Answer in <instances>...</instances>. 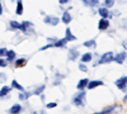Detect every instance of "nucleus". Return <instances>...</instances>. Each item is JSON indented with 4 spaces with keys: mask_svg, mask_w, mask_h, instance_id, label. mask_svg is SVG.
Listing matches in <instances>:
<instances>
[{
    "mask_svg": "<svg viewBox=\"0 0 127 114\" xmlns=\"http://www.w3.org/2000/svg\"><path fill=\"white\" fill-rule=\"evenodd\" d=\"M84 103H85V92L84 90H79V92L72 96V104L76 107H84Z\"/></svg>",
    "mask_w": 127,
    "mask_h": 114,
    "instance_id": "1",
    "label": "nucleus"
},
{
    "mask_svg": "<svg viewBox=\"0 0 127 114\" xmlns=\"http://www.w3.org/2000/svg\"><path fill=\"white\" fill-rule=\"evenodd\" d=\"M114 60V55L112 51H109V52H105L102 55L100 60H99V64H109V62H112Z\"/></svg>",
    "mask_w": 127,
    "mask_h": 114,
    "instance_id": "2",
    "label": "nucleus"
},
{
    "mask_svg": "<svg viewBox=\"0 0 127 114\" xmlns=\"http://www.w3.org/2000/svg\"><path fill=\"white\" fill-rule=\"evenodd\" d=\"M114 85L117 86L120 90H125L126 88H127V76H122V77H120V79H117L114 81Z\"/></svg>",
    "mask_w": 127,
    "mask_h": 114,
    "instance_id": "3",
    "label": "nucleus"
},
{
    "mask_svg": "<svg viewBox=\"0 0 127 114\" xmlns=\"http://www.w3.org/2000/svg\"><path fill=\"white\" fill-rule=\"evenodd\" d=\"M59 22H60V19H59L57 17H51V15H48V17H46V18H45V23H46V24L57 25V24H59Z\"/></svg>",
    "mask_w": 127,
    "mask_h": 114,
    "instance_id": "4",
    "label": "nucleus"
},
{
    "mask_svg": "<svg viewBox=\"0 0 127 114\" xmlns=\"http://www.w3.org/2000/svg\"><path fill=\"white\" fill-rule=\"evenodd\" d=\"M103 85H104L103 81H100V80H94V81H89V82H88L87 88L92 90V89H95V88H98V86H103Z\"/></svg>",
    "mask_w": 127,
    "mask_h": 114,
    "instance_id": "5",
    "label": "nucleus"
},
{
    "mask_svg": "<svg viewBox=\"0 0 127 114\" xmlns=\"http://www.w3.org/2000/svg\"><path fill=\"white\" fill-rule=\"evenodd\" d=\"M127 58V53L125 52V51H122V52H120L117 56H114V60L113 61H116L117 64H122V62H125V60Z\"/></svg>",
    "mask_w": 127,
    "mask_h": 114,
    "instance_id": "6",
    "label": "nucleus"
},
{
    "mask_svg": "<svg viewBox=\"0 0 127 114\" xmlns=\"http://www.w3.org/2000/svg\"><path fill=\"white\" fill-rule=\"evenodd\" d=\"M108 27H109L108 19H107V18H102V19L99 20V23H98V28H99L100 30H105Z\"/></svg>",
    "mask_w": 127,
    "mask_h": 114,
    "instance_id": "7",
    "label": "nucleus"
},
{
    "mask_svg": "<svg viewBox=\"0 0 127 114\" xmlns=\"http://www.w3.org/2000/svg\"><path fill=\"white\" fill-rule=\"evenodd\" d=\"M31 27H32V23L28 22V20H24L23 23H20V30L24 32V33H28L29 32V28Z\"/></svg>",
    "mask_w": 127,
    "mask_h": 114,
    "instance_id": "8",
    "label": "nucleus"
},
{
    "mask_svg": "<svg viewBox=\"0 0 127 114\" xmlns=\"http://www.w3.org/2000/svg\"><path fill=\"white\" fill-rule=\"evenodd\" d=\"M61 22L65 23V24H69L71 22V14L69 12H64L62 14V18H61Z\"/></svg>",
    "mask_w": 127,
    "mask_h": 114,
    "instance_id": "9",
    "label": "nucleus"
},
{
    "mask_svg": "<svg viewBox=\"0 0 127 114\" xmlns=\"http://www.w3.org/2000/svg\"><path fill=\"white\" fill-rule=\"evenodd\" d=\"M98 13H99V15H100L102 18H109V17H111V13H109V10H108L107 8H100V9L98 10Z\"/></svg>",
    "mask_w": 127,
    "mask_h": 114,
    "instance_id": "10",
    "label": "nucleus"
},
{
    "mask_svg": "<svg viewBox=\"0 0 127 114\" xmlns=\"http://www.w3.org/2000/svg\"><path fill=\"white\" fill-rule=\"evenodd\" d=\"M65 38L67 39V42H71V41H75V39H76V37L71 33V29H70V28H67V29L65 30Z\"/></svg>",
    "mask_w": 127,
    "mask_h": 114,
    "instance_id": "11",
    "label": "nucleus"
},
{
    "mask_svg": "<svg viewBox=\"0 0 127 114\" xmlns=\"http://www.w3.org/2000/svg\"><path fill=\"white\" fill-rule=\"evenodd\" d=\"M92 58H93L92 52H87V53H84V55L81 56L80 62H84V64H87V62H90V61H92Z\"/></svg>",
    "mask_w": 127,
    "mask_h": 114,
    "instance_id": "12",
    "label": "nucleus"
},
{
    "mask_svg": "<svg viewBox=\"0 0 127 114\" xmlns=\"http://www.w3.org/2000/svg\"><path fill=\"white\" fill-rule=\"evenodd\" d=\"M88 82H89V80L88 79H81L80 81H79V84H78V90H84L87 88V85H88Z\"/></svg>",
    "mask_w": 127,
    "mask_h": 114,
    "instance_id": "13",
    "label": "nucleus"
},
{
    "mask_svg": "<svg viewBox=\"0 0 127 114\" xmlns=\"http://www.w3.org/2000/svg\"><path fill=\"white\" fill-rule=\"evenodd\" d=\"M78 56H79V52H78L76 49H70L69 51V58L71 61H75L78 58Z\"/></svg>",
    "mask_w": 127,
    "mask_h": 114,
    "instance_id": "14",
    "label": "nucleus"
},
{
    "mask_svg": "<svg viewBox=\"0 0 127 114\" xmlns=\"http://www.w3.org/2000/svg\"><path fill=\"white\" fill-rule=\"evenodd\" d=\"M20 110H22V107H20V104H15V105H13L12 108L9 109V113L17 114V113H20Z\"/></svg>",
    "mask_w": 127,
    "mask_h": 114,
    "instance_id": "15",
    "label": "nucleus"
},
{
    "mask_svg": "<svg viewBox=\"0 0 127 114\" xmlns=\"http://www.w3.org/2000/svg\"><path fill=\"white\" fill-rule=\"evenodd\" d=\"M15 13L18 15H22L23 14V4H22V0H18L17 3V9H15Z\"/></svg>",
    "mask_w": 127,
    "mask_h": 114,
    "instance_id": "16",
    "label": "nucleus"
},
{
    "mask_svg": "<svg viewBox=\"0 0 127 114\" xmlns=\"http://www.w3.org/2000/svg\"><path fill=\"white\" fill-rule=\"evenodd\" d=\"M66 43H67V39H66V38H62V39H57L56 43H55L54 46H55V47H61V48H62V47L66 46Z\"/></svg>",
    "mask_w": 127,
    "mask_h": 114,
    "instance_id": "17",
    "label": "nucleus"
},
{
    "mask_svg": "<svg viewBox=\"0 0 127 114\" xmlns=\"http://www.w3.org/2000/svg\"><path fill=\"white\" fill-rule=\"evenodd\" d=\"M83 3L84 4H85L87 6H97L98 4H99V1H98V0H83Z\"/></svg>",
    "mask_w": 127,
    "mask_h": 114,
    "instance_id": "18",
    "label": "nucleus"
},
{
    "mask_svg": "<svg viewBox=\"0 0 127 114\" xmlns=\"http://www.w3.org/2000/svg\"><path fill=\"white\" fill-rule=\"evenodd\" d=\"M6 60H8V62H13L15 60V52L14 51H8L6 52Z\"/></svg>",
    "mask_w": 127,
    "mask_h": 114,
    "instance_id": "19",
    "label": "nucleus"
},
{
    "mask_svg": "<svg viewBox=\"0 0 127 114\" xmlns=\"http://www.w3.org/2000/svg\"><path fill=\"white\" fill-rule=\"evenodd\" d=\"M84 46L88 47V48H95L97 47V43H95L94 39H89V41H87V42H84Z\"/></svg>",
    "mask_w": 127,
    "mask_h": 114,
    "instance_id": "20",
    "label": "nucleus"
},
{
    "mask_svg": "<svg viewBox=\"0 0 127 114\" xmlns=\"http://www.w3.org/2000/svg\"><path fill=\"white\" fill-rule=\"evenodd\" d=\"M9 27L12 29H20V23H18L17 20H10Z\"/></svg>",
    "mask_w": 127,
    "mask_h": 114,
    "instance_id": "21",
    "label": "nucleus"
},
{
    "mask_svg": "<svg viewBox=\"0 0 127 114\" xmlns=\"http://www.w3.org/2000/svg\"><path fill=\"white\" fill-rule=\"evenodd\" d=\"M12 88H14V89L19 90V91H23V90H24V89H23V86L20 85V84H18V82H17L15 80H13V81H12Z\"/></svg>",
    "mask_w": 127,
    "mask_h": 114,
    "instance_id": "22",
    "label": "nucleus"
},
{
    "mask_svg": "<svg viewBox=\"0 0 127 114\" xmlns=\"http://www.w3.org/2000/svg\"><path fill=\"white\" fill-rule=\"evenodd\" d=\"M114 109H116V105H109V107H107V108H104V109L102 110V113H103V114H108V113H112Z\"/></svg>",
    "mask_w": 127,
    "mask_h": 114,
    "instance_id": "23",
    "label": "nucleus"
},
{
    "mask_svg": "<svg viewBox=\"0 0 127 114\" xmlns=\"http://www.w3.org/2000/svg\"><path fill=\"white\" fill-rule=\"evenodd\" d=\"M26 62H27V60H26V58H18V60L15 61V66H17V67L24 66V65H26Z\"/></svg>",
    "mask_w": 127,
    "mask_h": 114,
    "instance_id": "24",
    "label": "nucleus"
},
{
    "mask_svg": "<svg viewBox=\"0 0 127 114\" xmlns=\"http://www.w3.org/2000/svg\"><path fill=\"white\" fill-rule=\"evenodd\" d=\"M10 91V88L9 86H4L1 90H0V98H3V96H5L8 92Z\"/></svg>",
    "mask_w": 127,
    "mask_h": 114,
    "instance_id": "25",
    "label": "nucleus"
},
{
    "mask_svg": "<svg viewBox=\"0 0 127 114\" xmlns=\"http://www.w3.org/2000/svg\"><path fill=\"white\" fill-rule=\"evenodd\" d=\"M19 99L20 100H26V99H28V96H29V92H24V90L22 91V92H19Z\"/></svg>",
    "mask_w": 127,
    "mask_h": 114,
    "instance_id": "26",
    "label": "nucleus"
},
{
    "mask_svg": "<svg viewBox=\"0 0 127 114\" xmlns=\"http://www.w3.org/2000/svg\"><path fill=\"white\" fill-rule=\"evenodd\" d=\"M79 70L83 71V72H87V71H88V67L85 66V64H84V62H80V64H79Z\"/></svg>",
    "mask_w": 127,
    "mask_h": 114,
    "instance_id": "27",
    "label": "nucleus"
},
{
    "mask_svg": "<svg viewBox=\"0 0 127 114\" xmlns=\"http://www.w3.org/2000/svg\"><path fill=\"white\" fill-rule=\"evenodd\" d=\"M114 1H116V0H104V5L107 8H111V6H113Z\"/></svg>",
    "mask_w": 127,
    "mask_h": 114,
    "instance_id": "28",
    "label": "nucleus"
},
{
    "mask_svg": "<svg viewBox=\"0 0 127 114\" xmlns=\"http://www.w3.org/2000/svg\"><path fill=\"white\" fill-rule=\"evenodd\" d=\"M8 66V60L0 58V67H6Z\"/></svg>",
    "mask_w": 127,
    "mask_h": 114,
    "instance_id": "29",
    "label": "nucleus"
},
{
    "mask_svg": "<svg viewBox=\"0 0 127 114\" xmlns=\"http://www.w3.org/2000/svg\"><path fill=\"white\" fill-rule=\"evenodd\" d=\"M6 52H8L6 48H0V57H1V56H6Z\"/></svg>",
    "mask_w": 127,
    "mask_h": 114,
    "instance_id": "30",
    "label": "nucleus"
},
{
    "mask_svg": "<svg viewBox=\"0 0 127 114\" xmlns=\"http://www.w3.org/2000/svg\"><path fill=\"white\" fill-rule=\"evenodd\" d=\"M43 89H45V86H43V85H42L41 88H38V89H37V90L34 91V94H41V92H42V91H43Z\"/></svg>",
    "mask_w": 127,
    "mask_h": 114,
    "instance_id": "31",
    "label": "nucleus"
},
{
    "mask_svg": "<svg viewBox=\"0 0 127 114\" xmlns=\"http://www.w3.org/2000/svg\"><path fill=\"white\" fill-rule=\"evenodd\" d=\"M56 105H57L56 103H48V104H47V108H50V109H51V108H55Z\"/></svg>",
    "mask_w": 127,
    "mask_h": 114,
    "instance_id": "32",
    "label": "nucleus"
},
{
    "mask_svg": "<svg viewBox=\"0 0 127 114\" xmlns=\"http://www.w3.org/2000/svg\"><path fill=\"white\" fill-rule=\"evenodd\" d=\"M59 3H60V4H67L69 0H59Z\"/></svg>",
    "mask_w": 127,
    "mask_h": 114,
    "instance_id": "33",
    "label": "nucleus"
},
{
    "mask_svg": "<svg viewBox=\"0 0 127 114\" xmlns=\"http://www.w3.org/2000/svg\"><path fill=\"white\" fill-rule=\"evenodd\" d=\"M3 14V5H1V1H0V15Z\"/></svg>",
    "mask_w": 127,
    "mask_h": 114,
    "instance_id": "34",
    "label": "nucleus"
},
{
    "mask_svg": "<svg viewBox=\"0 0 127 114\" xmlns=\"http://www.w3.org/2000/svg\"><path fill=\"white\" fill-rule=\"evenodd\" d=\"M123 46H125V48H127V41H126V42L123 43Z\"/></svg>",
    "mask_w": 127,
    "mask_h": 114,
    "instance_id": "35",
    "label": "nucleus"
}]
</instances>
